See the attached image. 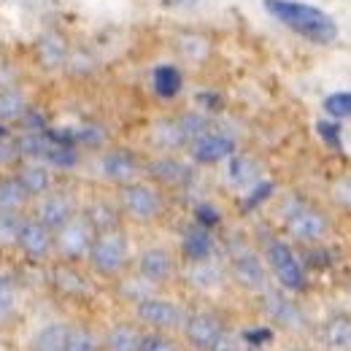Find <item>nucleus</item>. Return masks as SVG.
Listing matches in <instances>:
<instances>
[{"label":"nucleus","instance_id":"1","mask_svg":"<svg viewBox=\"0 0 351 351\" xmlns=\"http://www.w3.org/2000/svg\"><path fill=\"white\" fill-rule=\"evenodd\" d=\"M263 5L276 22H281L284 27L295 30L298 36L313 44H332L338 36L332 16L316 5L298 3V0H263Z\"/></svg>","mask_w":351,"mask_h":351},{"label":"nucleus","instance_id":"2","mask_svg":"<svg viewBox=\"0 0 351 351\" xmlns=\"http://www.w3.org/2000/svg\"><path fill=\"white\" fill-rule=\"evenodd\" d=\"M89 265L100 276H117L128 265V241L122 232H97L89 246Z\"/></svg>","mask_w":351,"mask_h":351},{"label":"nucleus","instance_id":"3","mask_svg":"<svg viewBox=\"0 0 351 351\" xmlns=\"http://www.w3.org/2000/svg\"><path fill=\"white\" fill-rule=\"evenodd\" d=\"M135 316L157 332L184 327V322H186V313L176 306L173 300H165V298H141L135 306Z\"/></svg>","mask_w":351,"mask_h":351},{"label":"nucleus","instance_id":"4","mask_svg":"<svg viewBox=\"0 0 351 351\" xmlns=\"http://www.w3.org/2000/svg\"><path fill=\"white\" fill-rule=\"evenodd\" d=\"M95 235L97 232L92 230L87 217H73L62 230H57L54 243H57V249L65 260H79V257L89 254V246H92Z\"/></svg>","mask_w":351,"mask_h":351},{"label":"nucleus","instance_id":"5","mask_svg":"<svg viewBox=\"0 0 351 351\" xmlns=\"http://www.w3.org/2000/svg\"><path fill=\"white\" fill-rule=\"evenodd\" d=\"M267 263H270L276 278L281 281L284 289H303V284H306L303 267L298 263L295 252H292L284 241H273V243L267 246Z\"/></svg>","mask_w":351,"mask_h":351},{"label":"nucleus","instance_id":"6","mask_svg":"<svg viewBox=\"0 0 351 351\" xmlns=\"http://www.w3.org/2000/svg\"><path fill=\"white\" fill-rule=\"evenodd\" d=\"M221 332H224L221 319L214 313H206V311L192 313L184 322V338L195 351H211L214 343L221 338Z\"/></svg>","mask_w":351,"mask_h":351},{"label":"nucleus","instance_id":"7","mask_svg":"<svg viewBox=\"0 0 351 351\" xmlns=\"http://www.w3.org/2000/svg\"><path fill=\"white\" fill-rule=\"evenodd\" d=\"M122 208L130 214L132 219L138 221H152L160 208H162V200L160 195L146 186V184H125L122 186Z\"/></svg>","mask_w":351,"mask_h":351},{"label":"nucleus","instance_id":"8","mask_svg":"<svg viewBox=\"0 0 351 351\" xmlns=\"http://www.w3.org/2000/svg\"><path fill=\"white\" fill-rule=\"evenodd\" d=\"M16 246L30 260H46L54 246V232L38 219H25L16 235Z\"/></svg>","mask_w":351,"mask_h":351},{"label":"nucleus","instance_id":"9","mask_svg":"<svg viewBox=\"0 0 351 351\" xmlns=\"http://www.w3.org/2000/svg\"><path fill=\"white\" fill-rule=\"evenodd\" d=\"M232 154H235V141L230 135L206 132L197 141H192V157H195V162L214 165V162H221V160H230Z\"/></svg>","mask_w":351,"mask_h":351},{"label":"nucleus","instance_id":"10","mask_svg":"<svg viewBox=\"0 0 351 351\" xmlns=\"http://www.w3.org/2000/svg\"><path fill=\"white\" fill-rule=\"evenodd\" d=\"M287 230L298 238V241H319L327 232V219L306 206H298L295 211L287 214Z\"/></svg>","mask_w":351,"mask_h":351},{"label":"nucleus","instance_id":"11","mask_svg":"<svg viewBox=\"0 0 351 351\" xmlns=\"http://www.w3.org/2000/svg\"><path fill=\"white\" fill-rule=\"evenodd\" d=\"M73 217L76 214H73L71 197H65V195H49L46 192L44 200L38 203V217L36 219L41 221V224H46L51 232H57V230H62Z\"/></svg>","mask_w":351,"mask_h":351},{"label":"nucleus","instance_id":"12","mask_svg":"<svg viewBox=\"0 0 351 351\" xmlns=\"http://www.w3.org/2000/svg\"><path fill=\"white\" fill-rule=\"evenodd\" d=\"M138 270H141V276H143L149 284H162V281H168L171 273H173V257H171L165 249H160V246L146 249V252L138 257Z\"/></svg>","mask_w":351,"mask_h":351},{"label":"nucleus","instance_id":"13","mask_svg":"<svg viewBox=\"0 0 351 351\" xmlns=\"http://www.w3.org/2000/svg\"><path fill=\"white\" fill-rule=\"evenodd\" d=\"M100 173L106 176L108 181H117V184L125 186V184H132V178L138 176V162L128 152H108L100 160Z\"/></svg>","mask_w":351,"mask_h":351},{"label":"nucleus","instance_id":"14","mask_svg":"<svg viewBox=\"0 0 351 351\" xmlns=\"http://www.w3.org/2000/svg\"><path fill=\"white\" fill-rule=\"evenodd\" d=\"M232 276L246 289H265V267L252 252H243L232 260Z\"/></svg>","mask_w":351,"mask_h":351},{"label":"nucleus","instance_id":"15","mask_svg":"<svg viewBox=\"0 0 351 351\" xmlns=\"http://www.w3.org/2000/svg\"><path fill=\"white\" fill-rule=\"evenodd\" d=\"M68 332H71V324H62V322L46 324L33 338L30 351H68Z\"/></svg>","mask_w":351,"mask_h":351},{"label":"nucleus","instance_id":"16","mask_svg":"<svg viewBox=\"0 0 351 351\" xmlns=\"http://www.w3.org/2000/svg\"><path fill=\"white\" fill-rule=\"evenodd\" d=\"M16 178H19V184L25 186V192L30 197H41V195H46L51 189V173L46 171L44 165H33L30 162V165L19 168Z\"/></svg>","mask_w":351,"mask_h":351},{"label":"nucleus","instance_id":"17","mask_svg":"<svg viewBox=\"0 0 351 351\" xmlns=\"http://www.w3.org/2000/svg\"><path fill=\"white\" fill-rule=\"evenodd\" d=\"M322 338H324L327 349L351 351V319H346V316L330 319L324 324V330H322Z\"/></svg>","mask_w":351,"mask_h":351},{"label":"nucleus","instance_id":"18","mask_svg":"<svg viewBox=\"0 0 351 351\" xmlns=\"http://www.w3.org/2000/svg\"><path fill=\"white\" fill-rule=\"evenodd\" d=\"M27 111H30L27 97H25L19 89H14V87L0 89V122H16V119H25Z\"/></svg>","mask_w":351,"mask_h":351},{"label":"nucleus","instance_id":"19","mask_svg":"<svg viewBox=\"0 0 351 351\" xmlns=\"http://www.w3.org/2000/svg\"><path fill=\"white\" fill-rule=\"evenodd\" d=\"M68 57V46L57 33H46L38 38V60L44 68H60Z\"/></svg>","mask_w":351,"mask_h":351},{"label":"nucleus","instance_id":"20","mask_svg":"<svg viewBox=\"0 0 351 351\" xmlns=\"http://www.w3.org/2000/svg\"><path fill=\"white\" fill-rule=\"evenodd\" d=\"M141 332L130 327V324H117L114 330H108L106 341H103V349L106 351H138L141 346Z\"/></svg>","mask_w":351,"mask_h":351},{"label":"nucleus","instance_id":"21","mask_svg":"<svg viewBox=\"0 0 351 351\" xmlns=\"http://www.w3.org/2000/svg\"><path fill=\"white\" fill-rule=\"evenodd\" d=\"M27 192L25 186L19 184V178H0V211H22L25 203H27Z\"/></svg>","mask_w":351,"mask_h":351},{"label":"nucleus","instance_id":"22","mask_svg":"<svg viewBox=\"0 0 351 351\" xmlns=\"http://www.w3.org/2000/svg\"><path fill=\"white\" fill-rule=\"evenodd\" d=\"M184 254L189 263H200V260H208L211 254V235L206 227H195L186 232L184 238Z\"/></svg>","mask_w":351,"mask_h":351},{"label":"nucleus","instance_id":"23","mask_svg":"<svg viewBox=\"0 0 351 351\" xmlns=\"http://www.w3.org/2000/svg\"><path fill=\"white\" fill-rule=\"evenodd\" d=\"M149 171H152L154 178H160L162 184H184L189 178V168L181 165L178 160H171V157H162V160L152 162Z\"/></svg>","mask_w":351,"mask_h":351},{"label":"nucleus","instance_id":"24","mask_svg":"<svg viewBox=\"0 0 351 351\" xmlns=\"http://www.w3.org/2000/svg\"><path fill=\"white\" fill-rule=\"evenodd\" d=\"M181 84H184V79H181L178 68H173V65H160L154 71V92L160 97H176L181 92Z\"/></svg>","mask_w":351,"mask_h":351},{"label":"nucleus","instance_id":"25","mask_svg":"<svg viewBox=\"0 0 351 351\" xmlns=\"http://www.w3.org/2000/svg\"><path fill=\"white\" fill-rule=\"evenodd\" d=\"M189 281L200 289H211V287H219L221 281V270L211 260H200V263H192L189 267Z\"/></svg>","mask_w":351,"mask_h":351},{"label":"nucleus","instance_id":"26","mask_svg":"<svg viewBox=\"0 0 351 351\" xmlns=\"http://www.w3.org/2000/svg\"><path fill=\"white\" fill-rule=\"evenodd\" d=\"M87 221L92 224L95 232H111L119 224V214L108 203H95V206H89Z\"/></svg>","mask_w":351,"mask_h":351},{"label":"nucleus","instance_id":"27","mask_svg":"<svg viewBox=\"0 0 351 351\" xmlns=\"http://www.w3.org/2000/svg\"><path fill=\"white\" fill-rule=\"evenodd\" d=\"M49 146H51V135L41 130L27 132V135H22V138L16 141V152L25 154V157H46Z\"/></svg>","mask_w":351,"mask_h":351},{"label":"nucleus","instance_id":"28","mask_svg":"<svg viewBox=\"0 0 351 351\" xmlns=\"http://www.w3.org/2000/svg\"><path fill=\"white\" fill-rule=\"evenodd\" d=\"M227 178H230L235 186H246V184H252V181L257 178V168H254L252 160L232 154V157H230V168H227Z\"/></svg>","mask_w":351,"mask_h":351},{"label":"nucleus","instance_id":"29","mask_svg":"<svg viewBox=\"0 0 351 351\" xmlns=\"http://www.w3.org/2000/svg\"><path fill=\"white\" fill-rule=\"evenodd\" d=\"M154 141L162 149H176V146L186 143V135H184L178 122H160V125H154Z\"/></svg>","mask_w":351,"mask_h":351},{"label":"nucleus","instance_id":"30","mask_svg":"<svg viewBox=\"0 0 351 351\" xmlns=\"http://www.w3.org/2000/svg\"><path fill=\"white\" fill-rule=\"evenodd\" d=\"M265 308H267V313H270L276 322H281V324H289V322H295V316H298L295 306H292L289 300H284L281 295H276V292H267V295H265Z\"/></svg>","mask_w":351,"mask_h":351},{"label":"nucleus","instance_id":"31","mask_svg":"<svg viewBox=\"0 0 351 351\" xmlns=\"http://www.w3.org/2000/svg\"><path fill=\"white\" fill-rule=\"evenodd\" d=\"M51 278H54V287H60L62 292H68V295H82L87 287H84V278L79 276V273H73L71 267H54V273H51Z\"/></svg>","mask_w":351,"mask_h":351},{"label":"nucleus","instance_id":"32","mask_svg":"<svg viewBox=\"0 0 351 351\" xmlns=\"http://www.w3.org/2000/svg\"><path fill=\"white\" fill-rule=\"evenodd\" d=\"M19 211H0V243L3 246H16V235L22 227Z\"/></svg>","mask_w":351,"mask_h":351},{"label":"nucleus","instance_id":"33","mask_svg":"<svg viewBox=\"0 0 351 351\" xmlns=\"http://www.w3.org/2000/svg\"><path fill=\"white\" fill-rule=\"evenodd\" d=\"M324 111L332 119H349L351 117V92H335L324 100Z\"/></svg>","mask_w":351,"mask_h":351},{"label":"nucleus","instance_id":"34","mask_svg":"<svg viewBox=\"0 0 351 351\" xmlns=\"http://www.w3.org/2000/svg\"><path fill=\"white\" fill-rule=\"evenodd\" d=\"M97 338L87 327H71L68 332V351H97Z\"/></svg>","mask_w":351,"mask_h":351},{"label":"nucleus","instance_id":"35","mask_svg":"<svg viewBox=\"0 0 351 351\" xmlns=\"http://www.w3.org/2000/svg\"><path fill=\"white\" fill-rule=\"evenodd\" d=\"M138 351H181V349L176 346L171 338H165L162 332H149V335L141 338Z\"/></svg>","mask_w":351,"mask_h":351},{"label":"nucleus","instance_id":"36","mask_svg":"<svg viewBox=\"0 0 351 351\" xmlns=\"http://www.w3.org/2000/svg\"><path fill=\"white\" fill-rule=\"evenodd\" d=\"M178 125H181V130L186 135V141H197L200 135L208 132V122H206L203 117H197V114H189V117L178 119Z\"/></svg>","mask_w":351,"mask_h":351},{"label":"nucleus","instance_id":"37","mask_svg":"<svg viewBox=\"0 0 351 351\" xmlns=\"http://www.w3.org/2000/svg\"><path fill=\"white\" fill-rule=\"evenodd\" d=\"M11 308H14V284L11 278L0 276V322L11 313Z\"/></svg>","mask_w":351,"mask_h":351},{"label":"nucleus","instance_id":"38","mask_svg":"<svg viewBox=\"0 0 351 351\" xmlns=\"http://www.w3.org/2000/svg\"><path fill=\"white\" fill-rule=\"evenodd\" d=\"M316 132H319V138H324L327 146H332V149H341L343 146L338 125H332V122H316Z\"/></svg>","mask_w":351,"mask_h":351},{"label":"nucleus","instance_id":"39","mask_svg":"<svg viewBox=\"0 0 351 351\" xmlns=\"http://www.w3.org/2000/svg\"><path fill=\"white\" fill-rule=\"evenodd\" d=\"M211 351H243V346H241V341L235 338V335H230L227 330L221 332V338L214 343V349Z\"/></svg>","mask_w":351,"mask_h":351},{"label":"nucleus","instance_id":"40","mask_svg":"<svg viewBox=\"0 0 351 351\" xmlns=\"http://www.w3.org/2000/svg\"><path fill=\"white\" fill-rule=\"evenodd\" d=\"M197 219H200L203 227L217 224V221H219V211H217V208H211V206H197Z\"/></svg>","mask_w":351,"mask_h":351},{"label":"nucleus","instance_id":"41","mask_svg":"<svg viewBox=\"0 0 351 351\" xmlns=\"http://www.w3.org/2000/svg\"><path fill=\"white\" fill-rule=\"evenodd\" d=\"M273 192V184H260L254 192H252V197L246 200V208H252V206H257V203H263L265 197Z\"/></svg>","mask_w":351,"mask_h":351},{"label":"nucleus","instance_id":"42","mask_svg":"<svg viewBox=\"0 0 351 351\" xmlns=\"http://www.w3.org/2000/svg\"><path fill=\"white\" fill-rule=\"evenodd\" d=\"M14 152H16V143H14V141H8L5 135H0V165H3V162H8V160L14 157Z\"/></svg>","mask_w":351,"mask_h":351},{"label":"nucleus","instance_id":"43","mask_svg":"<svg viewBox=\"0 0 351 351\" xmlns=\"http://www.w3.org/2000/svg\"><path fill=\"white\" fill-rule=\"evenodd\" d=\"M252 343H254V349L260 346V343H265V341H270V330H257V332H249L246 335Z\"/></svg>","mask_w":351,"mask_h":351},{"label":"nucleus","instance_id":"44","mask_svg":"<svg viewBox=\"0 0 351 351\" xmlns=\"http://www.w3.org/2000/svg\"><path fill=\"white\" fill-rule=\"evenodd\" d=\"M173 3H178V5H189V3H195V0H173Z\"/></svg>","mask_w":351,"mask_h":351},{"label":"nucleus","instance_id":"45","mask_svg":"<svg viewBox=\"0 0 351 351\" xmlns=\"http://www.w3.org/2000/svg\"><path fill=\"white\" fill-rule=\"evenodd\" d=\"M292 351H303V349H292Z\"/></svg>","mask_w":351,"mask_h":351},{"label":"nucleus","instance_id":"46","mask_svg":"<svg viewBox=\"0 0 351 351\" xmlns=\"http://www.w3.org/2000/svg\"><path fill=\"white\" fill-rule=\"evenodd\" d=\"M0 351H3V349H0Z\"/></svg>","mask_w":351,"mask_h":351}]
</instances>
